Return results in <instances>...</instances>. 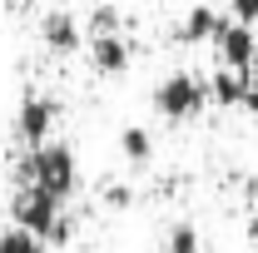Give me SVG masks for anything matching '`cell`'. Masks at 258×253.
<instances>
[{
	"label": "cell",
	"mask_w": 258,
	"mask_h": 253,
	"mask_svg": "<svg viewBox=\"0 0 258 253\" xmlns=\"http://www.w3.org/2000/svg\"><path fill=\"white\" fill-rule=\"evenodd\" d=\"M209 85V104H219V109H238L243 104V90L253 85L248 75H238V70H219L214 80H204Z\"/></svg>",
	"instance_id": "obj_9"
},
{
	"label": "cell",
	"mask_w": 258,
	"mask_h": 253,
	"mask_svg": "<svg viewBox=\"0 0 258 253\" xmlns=\"http://www.w3.org/2000/svg\"><path fill=\"white\" fill-rule=\"evenodd\" d=\"M20 184L45 189V194H55L60 204H70L75 189H80V164H75V149H70V144H55V139L30 144V159H25V169H20Z\"/></svg>",
	"instance_id": "obj_1"
},
{
	"label": "cell",
	"mask_w": 258,
	"mask_h": 253,
	"mask_svg": "<svg viewBox=\"0 0 258 253\" xmlns=\"http://www.w3.org/2000/svg\"><path fill=\"white\" fill-rule=\"evenodd\" d=\"M119 154H124L129 164H149V159H154V134L144 124H129L124 134H119Z\"/></svg>",
	"instance_id": "obj_10"
},
{
	"label": "cell",
	"mask_w": 258,
	"mask_h": 253,
	"mask_svg": "<svg viewBox=\"0 0 258 253\" xmlns=\"http://www.w3.org/2000/svg\"><path fill=\"white\" fill-rule=\"evenodd\" d=\"M204 104H209V85L194 70H174V75H164L159 85H154V114L174 119V124L204 114Z\"/></svg>",
	"instance_id": "obj_3"
},
{
	"label": "cell",
	"mask_w": 258,
	"mask_h": 253,
	"mask_svg": "<svg viewBox=\"0 0 258 253\" xmlns=\"http://www.w3.org/2000/svg\"><path fill=\"white\" fill-rule=\"evenodd\" d=\"M0 253H45V243L35 233H25V228H5L0 233Z\"/></svg>",
	"instance_id": "obj_12"
},
{
	"label": "cell",
	"mask_w": 258,
	"mask_h": 253,
	"mask_svg": "<svg viewBox=\"0 0 258 253\" xmlns=\"http://www.w3.org/2000/svg\"><path fill=\"white\" fill-rule=\"evenodd\" d=\"M109 30H124V20H119V10L99 5L95 15H90V35H109Z\"/></svg>",
	"instance_id": "obj_13"
},
{
	"label": "cell",
	"mask_w": 258,
	"mask_h": 253,
	"mask_svg": "<svg viewBox=\"0 0 258 253\" xmlns=\"http://www.w3.org/2000/svg\"><path fill=\"white\" fill-rule=\"evenodd\" d=\"M40 45H45L50 55H80V50H85V25H80L70 10H50V15L40 20Z\"/></svg>",
	"instance_id": "obj_6"
},
{
	"label": "cell",
	"mask_w": 258,
	"mask_h": 253,
	"mask_svg": "<svg viewBox=\"0 0 258 253\" xmlns=\"http://www.w3.org/2000/svg\"><path fill=\"white\" fill-rule=\"evenodd\" d=\"M15 223L25 228V233H35L40 243H70V219H64V204L55 199V194L45 189H20V199H15Z\"/></svg>",
	"instance_id": "obj_2"
},
{
	"label": "cell",
	"mask_w": 258,
	"mask_h": 253,
	"mask_svg": "<svg viewBox=\"0 0 258 253\" xmlns=\"http://www.w3.org/2000/svg\"><path fill=\"white\" fill-rule=\"evenodd\" d=\"M214 50H219V65L224 70H238V75H253L258 65V40H253V25H243V20H228L219 25V35L209 40Z\"/></svg>",
	"instance_id": "obj_4"
},
{
	"label": "cell",
	"mask_w": 258,
	"mask_h": 253,
	"mask_svg": "<svg viewBox=\"0 0 258 253\" xmlns=\"http://www.w3.org/2000/svg\"><path fill=\"white\" fill-rule=\"evenodd\" d=\"M164 253H199V228L194 223H174L164 233Z\"/></svg>",
	"instance_id": "obj_11"
},
{
	"label": "cell",
	"mask_w": 258,
	"mask_h": 253,
	"mask_svg": "<svg viewBox=\"0 0 258 253\" xmlns=\"http://www.w3.org/2000/svg\"><path fill=\"white\" fill-rule=\"evenodd\" d=\"M238 109H243V114L253 119V129H258V85H248V90H243V104H238Z\"/></svg>",
	"instance_id": "obj_16"
},
{
	"label": "cell",
	"mask_w": 258,
	"mask_h": 253,
	"mask_svg": "<svg viewBox=\"0 0 258 253\" xmlns=\"http://www.w3.org/2000/svg\"><path fill=\"white\" fill-rule=\"evenodd\" d=\"M55 114H60L55 95H45V90H25V95H20V109H15V129H20V139H25V144H45L50 129H55Z\"/></svg>",
	"instance_id": "obj_5"
},
{
	"label": "cell",
	"mask_w": 258,
	"mask_h": 253,
	"mask_svg": "<svg viewBox=\"0 0 258 253\" xmlns=\"http://www.w3.org/2000/svg\"><path fill=\"white\" fill-rule=\"evenodd\" d=\"M134 60V50H129L124 30H109V35H90V65H95V75L104 80H119Z\"/></svg>",
	"instance_id": "obj_7"
},
{
	"label": "cell",
	"mask_w": 258,
	"mask_h": 253,
	"mask_svg": "<svg viewBox=\"0 0 258 253\" xmlns=\"http://www.w3.org/2000/svg\"><path fill=\"white\" fill-rule=\"evenodd\" d=\"M243 238H248V243H253V248H258V214H253V219H248V223H243Z\"/></svg>",
	"instance_id": "obj_17"
},
{
	"label": "cell",
	"mask_w": 258,
	"mask_h": 253,
	"mask_svg": "<svg viewBox=\"0 0 258 253\" xmlns=\"http://www.w3.org/2000/svg\"><path fill=\"white\" fill-rule=\"evenodd\" d=\"M129 204H134V189L129 184H109L104 189V209H129Z\"/></svg>",
	"instance_id": "obj_15"
},
{
	"label": "cell",
	"mask_w": 258,
	"mask_h": 253,
	"mask_svg": "<svg viewBox=\"0 0 258 253\" xmlns=\"http://www.w3.org/2000/svg\"><path fill=\"white\" fill-rule=\"evenodd\" d=\"M228 20H243V25H258V0H224Z\"/></svg>",
	"instance_id": "obj_14"
},
{
	"label": "cell",
	"mask_w": 258,
	"mask_h": 253,
	"mask_svg": "<svg viewBox=\"0 0 258 253\" xmlns=\"http://www.w3.org/2000/svg\"><path fill=\"white\" fill-rule=\"evenodd\" d=\"M219 25H224V15H219L214 5H189V15L179 20L174 35H179L184 45H209V40L219 35Z\"/></svg>",
	"instance_id": "obj_8"
}]
</instances>
